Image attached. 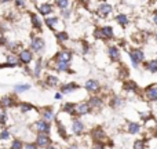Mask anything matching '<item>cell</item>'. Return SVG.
Wrapping results in <instances>:
<instances>
[{
  "mask_svg": "<svg viewBox=\"0 0 157 149\" xmlns=\"http://www.w3.org/2000/svg\"><path fill=\"white\" fill-rule=\"evenodd\" d=\"M33 106L32 105H25V104H22L21 105V111L22 112H26V111H29V109H32Z\"/></svg>",
  "mask_w": 157,
  "mask_h": 149,
  "instance_id": "38",
  "label": "cell"
},
{
  "mask_svg": "<svg viewBox=\"0 0 157 149\" xmlns=\"http://www.w3.org/2000/svg\"><path fill=\"white\" fill-rule=\"evenodd\" d=\"M24 2H25V0H17V6H19V7H22V6H24Z\"/></svg>",
  "mask_w": 157,
  "mask_h": 149,
  "instance_id": "43",
  "label": "cell"
},
{
  "mask_svg": "<svg viewBox=\"0 0 157 149\" xmlns=\"http://www.w3.org/2000/svg\"><path fill=\"white\" fill-rule=\"evenodd\" d=\"M11 149H24V145H22V142L19 139H15L13 142V145H11Z\"/></svg>",
  "mask_w": 157,
  "mask_h": 149,
  "instance_id": "31",
  "label": "cell"
},
{
  "mask_svg": "<svg viewBox=\"0 0 157 149\" xmlns=\"http://www.w3.org/2000/svg\"><path fill=\"white\" fill-rule=\"evenodd\" d=\"M30 18H32V22H33V25H35V28H40L41 26L40 21H39V18H37V15H35V14H30Z\"/></svg>",
  "mask_w": 157,
  "mask_h": 149,
  "instance_id": "30",
  "label": "cell"
},
{
  "mask_svg": "<svg viewBox=\"0 0 157 149\" xmlns=\"http://www.w3.org/2000/svg\"><path fill=\"white\" fill-rule=\"evenodd\" d=\"M109 57H110L112 61H119L120 58V53H119V49L117 47H109Z\"/></svg>",
  "mask_w": 157,
  "mask_h": 149,
  "instance_id": "11",
  "label": "cell"
},
{
  "mask_svg": "<svg viewBox=\"0 0 157 149\" xmlns=\"http://www.w3.org/2000/svg\"><path fill=\"white\" fill-rule=\"evenodd\" d=\"M139 130H141V124L139 123H134V122L128 123V133L130 134H136L139 133Z\"/></svg>",
  "mask_w": 157,
  "mask_h": 149,
  "instance_id": "16",
  "label": "cell"
},
{
  "mask_svg": "<svg viewBox=\"0 0 157 149\" xmlns=\"http://www.w3.org/2000/svg\"><path fill=\"white\" fill-rule=\"evenodd\" d=\"M24 149H37V145H35V144H26V145H24Z\"/></svg>",
  "mask_w": 157,
  "mask_h": 149,
  "instance_id": "39",
  "label": "cell"
},
{
  "mask_svg": "<svg viewBox=\"0 0 157 149\" xmlns=\"http://www.w3.org/2000/svg\"><path fill=\"white\" fill-rule=\"evenodd\" d=\"M40 66H41V60H39L37 61V65H36V68H35V76L40 75Z\"/></svg>",
  "mask_w": 157,
  "mask_h": 149,
  "instance_id": "37",
  "label": "cell"
},
{
  "mask_svg": "<svg viewBox=\"0 0 157 149\" xmlns=\"http://www.w3.org/2000/svg\"><path fill=\"white\" fill-rule=\"evenodd\" d=\"M77 88V84L75 83H68V84H63L62 88H61V91H62V94H71L73 90Z\"/></svg>",
  "mask_w": 157,
  "mask_h": 149,
  "instance_id": "12",
  "label": "cell"
},
{
  "mask_svg": "<svg viewBox=\"0 0 157 149\" xmlns=\"http://www.w3.org/2000/svg\"><path fill=\"white\" fill-rule=\"evenodd\" d=\"M90 104L88 102H83V104H78V105L76 106V113L77 115H86V113H88L90 112Z\"/></svg>",
  "mask_w": 157,
  "mask_h": 149,
  "instance_id": "8",
  "label": "cell"
},
{
  "mask_svg": "<svg viewBox=\"0 0 157 149\" xmlns=\"http://www.w3.org/2000/svg\"><path fill=\"white\" fill-rule=\"evenodd\" d=\"M57 4H58V7H59V8L66 10V8H68V6H69V0H58Z\"/></svg>",
  "mask_w": 157,
  "mask_h": 149,
  "instance_id": "28",
  "label": "cell"
},
{
  "mask_svg": "<svg viewBox=\"0 0 157 149\" xmlns=\"http://www.w3.org/2000/svg\"><path fill=\"white\" fill-rule=\"evenodd\" d=\"M19 62H21V61H19V58L14 57V55H8V58H7V65L15 66V65H18Z\"/></svg>",
  "mask_w": 157,
  "mask_h": 149,
  "instance_id": "20",
  "label": "cell"
},
{
  "mask_svg": "<svg viewBox=\"0 0 157 149\" xmlns=\"http://www.w3.org/2000/svg\"><path fill=\"white\" fill-rule=\"evenodd\" d=\"M88 104H90V106H92V108H99V106L102 105V100L98 97H92L91 100L88 101Z\"/></svg>",
  "mask_w": 157,
  "mask_h": 149,
  "instance_id": "18",
  "label": "cell"
},
{
  "mask_svg": "<svg viewBox=\"0 0 157 149\" xmlns=\"http://www.w3.org/2000/svg\"><path fill=\"white\" fill-rule=\"evenodd\" d=\"M61 97H62V94H57V95H55V98H57V100H59Z\"/></svg>",
  "mask_w": 157,
  "mask_h": 149,
  "instance_id": "46",
  "label": "cell"
},
{
  "mask_svg": "<svg viewBox=\"0 0 157 149\" xmlns=\"http://www.w3.org/2000/svg\"><path fill=\"white\" fill-rule=\"evenodd\" d=\"M36 145L40 148H48L50 147V137L47 134H39L36 139Z\"/></svg>",
  "mask_w": 157,
  "mask_h": 149,
  "instance_id": "3",
  "label": "cell"
},
{
  "mask_svg": "<svg viewBox=\"0 0 157 149\" xmlns=\"http://www.w3.org/2000/svg\"><path fill=\"white\" fill-rule=\"evenodd\" d=\"M57 71L58 72L69 71V64H66V62H57Z\"/></svg>",
  "mask_w": 157,
  "mask_h": 149,
  "instance_id": "23",
  "label": "cell"
},
{
  "mask_svg": "<svg viewBox=\"0 0 157 149\" xmlns=\"http://www.w3.org/2000/svg\"><path fill=\"white\" fill-rule=\"evenodd\" d=\"M75 111H76L75 104L68 102V104H65V105H63V112H68V113H75Z\"/></svg>",
  "mask_w": 157,
  "mask_h": 149,
  "instance_id": "21",
  "label": "cell"
},
{
  "mask_svg": "<svg viewBox=\"0 0 157 149\" xmlns=\"http://www.w3.org/2000/svg\"><path fill=\"white\" fill-rule=\"evenodd\" d=\"M110 13H112V6L106 4V3L101 4L99 8H98V14H99V17H108Z\"/></svg>",
  "mask_w": 157,
  "mask_h": 149,
  "instance_id": "7",
  "label": "cell"
},
{
  "mask_svg": "<svg viewBox=\"0 0 157 149\" xmlns=\"http://www.w3.org/2000/svg\"><path fill=\"white\" fill-rule=\"evenodd\" d=\"M94 149H103V145L101 144V142H97V144L94 145Z\"/></svg>",
  "mask_w": 157,
  "mask_h": 149,
  "instance_id": "41",
  "label": "cell"
},
{
  "mask_svg": "<svg viewBox=\"0 0 157 149\" xmlns=\"http://www.w3.org/2000/svg\"><path fill=\"white\" fill-rule=\"evenodd\" d=\"M0 138L2 139H8L10 138V133H8V130H3L2 133H0Z\"/></svg>",
  "mask_w": 157,
  "mask_h": 149,
  "instance_id": "36",
  "label": "cell"
},
{
  "mask_svg": "<svg viewBox=\"0 0 157 149\" xmlns=\"http://www.w3.org/2000/svg\"><path fill=\"white\" fill-rule=\"evenodd\" d=\"M145 147H146V144L144 139H138L134 142V149H145Z\"/></svg>",
  "mask_w": 157,
  "mask_h": 149,
  "instance_id": "27",
  "label": "cell"
},
{
  "mask_svg": "<svg viewBox=\"0 0 157 149\" xmlns=\"http://www.w3.org/2000/svg\"><path fill=\"white\" fill-rule=\"evenodd\" d=\"M46 24L48 25L50 28H55V26H57V24H58V18H57V17H52V18H47V19H46Z\"/></svg>",
  "mask_w": 157,
  "mask_h": 149,
  "instance_id": "25",
  "label": "cell"
},
{
  "mask_svg": "<svg viewBox=\"0 0 157 149\" xmlns=\"http://www.w3.org/2000/svg\"><path fill=\"white\" fill-rule=\"evenodd\" d=\"M153 21H155V24L157 25V13H155V15H153Z\"/></svg>",
  "mask_w": 157,
  "mask_h": 149,
  "instance_id": "44",
  "label": "cell"
},
{
  "mask_svg": "<svg viewBox=\"0 0 157 149\" xmlns=\"http://www.w3.org/2000/svg\"><path fill=\"white\" fill-rule=\"evenodd\" d=\"M13 100H11V98L10 97H4V98H3V100H2V105L3 106H13Z\"/></svg>",
  "mask_w": 157,
  "mask_h": 149,
  "instance_id": "29",
  "label": "cell"
},
{
  "mask_svg": "<svg viewBox=\"0 0 157 149\" xmlns=\"http://www.w3.org/2000/svg\"><path fill=\"white\" fill-rule=\"evenodd\" d=\"M102 35H103V39H112L113 37V29H112V26H103L102 28Z\"/></svg>",
  "mask_w": 157,
  "mask_h": 149,
  "instance_id": "17",
  "label": "cell"
},
{
  "mask_svg": "<svg viewBox=\"0 0 157 149\" xmlns=\"http://www.w3.org/2000/svg\"><path fill=\"white\" fill-rule=\"evenodd\" d=\"M69 149H78V147H77V145H72V147L69 148Z\"/></svg>",
  "mask_w": 157,
  "mask_h": 149,
  "instance_id": "45",
  "label": "cell"
},
{
  "mask_svg": "<svg viewBox=\"0 0 157 149\" xmlns=\"http://www.w3.org/2000/svg\"><path fill=\"white\" fill-rule=\"evenodd\" d=\"M47 149H58V148H57V147H48Z\"/></svg>",
  "mask_w": 157,
  "mask_h": 149,
  "instance_id": "47",
  "label": "cell"
},
{
  "mask_svg": "<svg viewBox=\"0 0 157 149\" xmlns=\"http://www.w3.org/2000/svg\"><path fill=\"white\" fill-rule=\"evenodd\" d=\"M145 68H146L149 72H152V73H156L157 72V60L147 61V62L145 64Z\"/></svg>",
  "mask_w": 157,
  "mask_h": 149,
  "instance_id": "13",
  "label": "cell"
},
{
  "mask_svg": "<svg viewBox=\"0 0 157 149\" xmlns=\"http://www.w3.org/2000/svg\"><path fill=\"white\" fill-rule=\"evenodd\" d=\"M43 117L46 122H51L52 119H54V113H52V111H50V109H47V111L43 112Z\"/></svg>",
  "mask_w": 157,
  "mask_h": 149,
  "instance_id": "24",
  "label": "cell"
},
{
  "mask_svg": "<svg viewBox=\"0 0 157 149\" xmlns=\"http://www.w3.org/2000/svg\"><path fill=\"white\" fill-rule=\"evenodd\" d=\"M4 122H6V113L0 112V123H4Z\"/></svg>",
  "mask_w": 157,
  "mask_h": 149,
  "instance_id": "40",
  "label": "cell"
},
{
  "mask_svg": "<svg viewBox=\"0 0 157 149\" xmlns=\"http://www.w3.org/2000/svg\"><path fill=\"white\" fill-rule=\"evenodd\" d=\"M30 46H32V50L35 53H40L44 49V40L41 37H33Z\"/></svg>",
  "mask_w": 157,
  "mask_h": 149,
  "instance_id": "2",
  "label": "cell"
},
{
  "mask_svg": "<svg viewBox=\"0 0 157 149\" xmlns=\"http://www.w3.org/2000/svg\"><path fill=\"white\" fill-rule=\"evenodd\" d=\"M35 128L39 131V134H47L50 131V126L46 120H40L35 124Z\"/></svg>",
  "mask_w": 157,
  "mask_h": 149,
  "instance_id": "5",
  "label": "cell"
},
{
  "mask_svg": "<svg viewBox=\"0 0 157 149\" xmlns=\"http://www.w3.org/2000/svg\"><path fill=\"white\" fill-rule=\"evenodd\" d=\"M121 105H123V100H121V98H114V100L112 101V106H114V108L121 106Z\"/></svg>",
  "mask_w": 157,
  "mask_h": 149,
  "instance_id": "34",
  "label": "cell"
},
{
  "mask_svg": "<svg viewBox=\"0 0 157 149\" xmlns=\"http://www.w3.org/2000/svg\"><path fill=\"white\" fill-rule=\"evenodd\" d=\"M145 94H146L147 100L150 101H156L157 102V84H152L145 90Z\"/></svg>",
  "mask_w": 157,
  "mask_h": 149,
  "instance_id": "4",
  "label": "cell"
},
{
  "mask_svg": "<svg viewBox=\"0 0 157 149\" xmlns=\"http://www.w3.org/2000/svg\"><path fill=\"white\" fill-rule=\"evenodd\" d=\"M94 137L99 141V139H103V137H105V134H103L102 130H95L94 131Z\"/></svg>",
  "mask_w": 157,
  "mask_h": 149,
  "instance_id": "32",
  "label": "cell"
},
{
  "mask_svg": "<svg viewBox=\"0 0 157 149\" xmlns=\"http://www.w3.org/2000/svg\"><path fill=\"white\" fill-rule=\"evenodd\" d=\"M57 37H58V40L59 41H65V40H68V33L61 32V33H58L57 35Z\"/></svg>",
  "mask_w": 157,
  "mask_h": 149,
  "instance_id": "35",
  "label": "cell"
},
{
  "mask_svg": "<svg viewBox=\"0 0 157 149\" xmlns=\"http://www.w3.org/2000/svg\"><path fill=\"white\" fill-rule=\"evenodd\" d=\"M39 11H40L43 15H48V14L52 11V6L48 4V3H44V4L39 6Z\"/></svg>",
  "mask_w": 157,
  "mask_h": 149,
  "instance_id": "14",
  "label": "cell"
},
{
  "mask_svg": "<svg viewBox=\"0 0 157 149\" xmlns=\"http://www.w3.org/2000/svg\"><path fill=\"white\" fill-rule=\"evenodd\" d=\"M19 61L21 62H24V64H29L30 61H32V58H33V54H32V51L30 50H22L21 53H19Z\"/></svg>",
  "mask_w": 157,
  "mask_h": 149,
  "instance_id": "6",
  "label": "cell"
},
{
  "mask_svg": "<svg viewBox=\"0 0 157 149\" xmlns=\"http://www.w3.org/2000/svg\"><path fill=\"white\" fill-rule=\"evenodd\" d=\"M130 58H131V62H132L134 68H138L139 64L144 62L145 54H144V51H142V50L135 49V50H132V51H130Z\"/></svg>",
  "mask_w": 157,
  "mask_h": 149,
  "instance_id": "1",
  "label": "cell"
},
{
  "mask_svg": "<svg viewBox=\"0 0 157 149\" xmlns=\"http://www.w3.org/2000/svg\"><path fill=\"white\" fill-rule=\"evenodd\" d=\"M30 86L29 84H18V86H15V91L17 92H22V91H26V90H29Z\"/></svg>",
  "mask_w": 157,
  "mask_h": 149,
  "instance_id": "26",
  "label": "cell"
},
{
  "mask_svg": "<svg viewBox=\"0 0 157 149\" xmlns=\"http://www.w3.org/2000/svg\"><path fill=\"white\" fill-rule=\"evenodd\" d=\"M62 15L65 17V18H68L69 17V10H62Z\"/></svg>",
  "mask_w": 157,
  "mask_h": 149,
  "instance_id": "42",
  "label": "cell"
},
{
  "mask_svg": "<svg viewBox=\"0 0 157 149\" xmlns=\"http://www.w3.org/2000/svg\"><path fill=\"white\" fill-rule=\"evenodd\" d=\"M2 2H4V3H6V2H8V0H2Z\"/></svg>",
  "mask_w": 157,
  "mask_h": 149,
  "instance_id": "48",
  "label": "cell"
},
{
  "mask_svg": "<svg viewBox=\"0 0 157 149\" xmlns=\"http://www.w3.org/2000/svg\"><path fill=\"white\" fill-rule=\"evenodd\" d=\"M71 58H72V54L69 51H61L59 54L57 55V62H66V64H69Z\"/></svg>",
  "mask_w": 157,
  "mask_h": 149,
  "instance_id": "9",
  "label": "cell"
},
{
  "mask_svg": "<svg viewBox=\"0 0 157 149\" xmlns=\"http://www.w3.org/2000/svg\"><path fill=\"white\" fill-rule=\"evenodd\" d=\"M72 130H73L75 134H81L84 131V124L80 120H75L73 124H72Z\"/></svg>",
  "mask_w": 157,
  "mask_h": 149,
  "instance_id": "10",
  "label": "cell"
},
{
  "mask_svg": "<svg viewBox=\"0 0 157 149\" xmlns=\"http://www.w3.org/2000/svg\"><path fill=\"white\" fill-rule=\"evenodd\" d=\"M98 87H99V83L97 80H88L86 83V90H88V91H97Z\"/></svg>",
  "mask_w": 157,
  "mask_h": 149,
  "instance_id": "15",
  "label": "cell"
},
{
  "mask_svg": "<svg viewBox=\"0 0 157 149\" xmlns=\"http://www.w3.org/2000/svg\"><path fill=\"white\" fill-rule=\"evenodd\" d=\"M47 81H48L50 86H57L58 84V77H55V76H50V77L47 79Z\"/></svg>",
  "mask_w": 157,
  "mask_h": 149,
  "instance_id": "33",
  "label": "cell"
},
{
  "mask_svg": "<svg viewBox=\"0 0 157 149\" xmlns=\"http://www.w3.org/2000/svg\"><path fill=\"white\" fill-rule=\"evenodd\" d=\"M124 88L127 90V91H131V92H134V91H136V88H138V86H136L134 81H127L125 83V86H124Z\"/></svg>",
  "mask_w": 157,
  "mask_h": 149,
  "instance_id": "22",
  "label": "cell"
},
{
  "mask_svg": "<svg viewBox=\"0 0 157 149\" xmlns=\"http://www.w3.org/2000/svg\"><path fill=\"white\" fill-rule=\"evenodd\" d=\"M116 21L119 22L121 26H125V25L128 24V17L124 15V14H119V15L116 17Z\"/></svg>",
  "mask_w": 157,
  "mask_h": 149,
  "instance_id": "19",
  "label": "cell"
}]
</instances>
